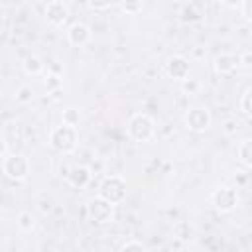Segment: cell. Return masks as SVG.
<instances>
[{
    "label": "cell",
    "mask_w": 252,
    "mask_h": 252,
    "mask_svg": "<svg viewBox=\"0 0 252 252\" xmlns=\"http://www.w3.org/2000/svg\"><path fill=\"white\" fill-rule=\"evenodd\" d=\"M49 148L57 154H73L79 148V130L77 126H69V124H61L51 128L49 132Z\"/></svg>",
    "instance_id": "cell-1"
},
{
    "label": "cell",
    "mask_w": 252,
    "mask_h": 252,
    "mask_svg": "<svg viewBox=\"0 0 252 252\" xmlns=\"http://www.w3.org/2000/svg\"><path fill=\"white\" fill-rule=\"evenodd\" d=\"M156 132V122L152 116L144 114V112H136L130 116L128 120V136L136 142H148L152 140Z\"/></svg>",
    "instance_id": "cell-2"
},
{
    "label": "cell",
    "mask_w": 252,
    "mask_h": 252,
    "mask_svg": "<svg viewBox=\"0 0 252 252\" xmlns=\"http://www.w3.org/2000/svg\"><path fill=\"white\" fill-rule=\"evenodd\" d=\"M2 171L12 181H26L30 177V159L24 154H6L2 159Z\"/></svg>",
    "instance_id": "cell-3"
},
{
    "label": "cell",
    "mask_w": 252,
    "mask_h": 252,
    "mask_svg": "<svg viewBox=\"0 0 252 252\" xmlns=\"http://www.w3.org/2000/svg\"><path fill=\"white\" fill-rule=\"evenodd\" d=\"M126 193H128V185L120 175H108L98 185V195L102 199L110 201L112 205L122 203L126 199Z\"/></svg>",
    "instance_id": "cell-4"
},
{
    "label": "cell",
    "mask_w": 252,
    "mask_h": 252,
    "mask_svg": "<svg viewBox=\"0 0 252 252\" xmlns=\"http://www.w3.org/2000/svg\"><path fill=\"white\" fill-rule=\"evenodd\" d=\"M209 201H211V205H213L215 211H219V213H230L238 205V193H236L234 187L220 185V187H217V189L211 191Z\"/></svg>",
    "instance_id": "cell-5"
},
{
    "label": "cell",
    "mask_w": 252,
    "mask_h": 252,
    "mask_svg": "<svg viewBox=\"0 0 252 252\" xmlns=\"http://www.w3.org/2000/svg\"><path fill=\"white\" fill-rule=\"evenodd\" d=\"M87 217L96 224H108L114 219V205L102 199L100 195H96L87 203Z\"/></svg>",
    "instance_id": "cell-6"
},
{
    "label": "cell",
    "mask_w": 252,
    "mask_h": 252,
    "mask_svg": "<svg viewBox=\"0 0 252 252\" xmlns=\"http://www.w3.org/2000/svg\"><path fill=\"white\" fill-rule=\"evenodd\" d=\"M211 122H213L211 112L205 106H193L185 114V126L191 132H205L211 128Z\"/></svg>",
    "instance_id": "cell-7"
},
{
    "label": "cell",
    "mask_w": 252,
    "mask_h": 252,
    "mask_svg": "<svg viewBox=\"0 0 252 252\" xmlns=\"http://www.w3.org/2000/svg\"><path fill=\"white\" fill-rule=\"evenodd\" d=\"M189 59L183 55H171L165 61V73L173 81H183L185 77H189Z\"/></svg>",
    "instance_id": "cell-8"
},
{
    "label": "cell",
    "mask_w": 252,
    "mask_h": 252,
    "mask_svg": "<svg viewBox=\"0 0 252 252\" xmlns=\"http://www.w3.org/2000/svg\"><path fill=\"white\" fill-rule=\"evenodd\" d=\"M45 20L53 28H61L69 20V8L61 0H51L45 6Z\"/></svg>",
    "instance_id": "cell-9"
},
{
    "label": "cell",
    "mask_w": 252,
    "mask_h": 252,
    "mask_svg": "<svg viewBox=\"0 0 252 252\" xmlns=\"http://www.w3.org/2000/svg\"><path fill=\"white\" fill-rule=\"evenodd\" d=\"M91 37H93L91 28H89L87 24H83V22H75V24L67 30V41H69V45H73V47H83V45H87V43L91 41Z\"/></svg>",
    "instance_id": "cell-10"
},
{
    "label": "cell",
    "mask_w": 252,
    "mask_h": 252,
    "mask_svg": "<svg viewBox=\"0 0 252 252\" xmlns=\"http://www.w3.org/2000/svg\"><path fill=\"white\" fill-rule=\"evenodd\" d=\"M91 177H93V173H91V169H89L87 165H75V167H71L69 173H67V181H69V185L75 187V189H85V187L89 185Z\"/></svg>",
    "instance_id": "cell-11"
},
{
    "label": "cell",
    "mask_w": 252,
    "mask_h": 252,
    "mask_svg": "<svg viewBox=\"0 0 252 252\" xmlns=\"http://www.w3.org/2000/svg\"><path fill=\"white\" fill-rule=\"evenodd\" d=\"M215 71L219 75H230L238 69V55L234 53H220L215 57Z\"/></svg>",
    "instance_id": "cell-12"
},
{
    "label": "cell",
    "mask_w": 252,
    "mask_h": 252,
    "mask_svg": "<svg viewBox=\"0 0 252 252\" xmlns=\"http://www.w3.org/2000/svg\"><path fill=\"white\" fill-rule=\"evenodd\" d=\"M236 156L240 159V163L244 167H252V140L250 138H244L238 148H236Z\"/></svg>",
    "instance_id": "cell-13"
},
{
    "label": "cell",
    "mask_w": 252,
    "mask_h": 252,
    "mask_svg": "<svg viewBox=\"0 0 252 252\" xmlns=\"http://www.w3.org/2000/svg\"><path fill=\"white\" fill-rule=\"evenodd\" d=\"M22 69H24V73L26 75H39L41 71H43V61H41V57H37V55H28L26 59H24V63H22Z\"/></svg>",
    "instance_id": "cell-14"
},
{
    "label": "cell",
    "mask_w": 252,
    "mask_h": 252,
    "mask_svg": "<svg viewBox=\"0 0 252 252\" xmlns=\"http://www.w3.org/2000/svg\"><path fill=\"white\" fill-rule=\"evenodd\" d=\"M193 234H195V228H193L187 220H177V222L173 224V236H175L177 240L187 242V240L193 238Z\"/></svg>",
    "instance_id": "cell-15"
},
{
    "label": "cell",
    "mask_w": 252,
    "mask_h": 252,
    "mask_svg": "<svg viewBox=\"0 0 252 252\" xmlns=\"http://www.w3.org/2000/svg\"><path fill=\"white\" fill-rule=\"evenodd\" d=\"M16 222H18V228H20L22 232H32V230L35 228V217H33L30 211H22V213L18 215Z\"/></svg>",
    "instance_id": "cell-16"
},
{
    "label": "cell",
    "mask_w": 252,
    "mask_h": 252,
    "mask_svg": "<svg viewBox=\"0 0 252 252\" xmlns=\"http://www.w3.org/2000/svg\"><path fill=\"white\" fill-rule=\"evenodd\" d=\"M238 106H240V112H242L246 118H250V116H252V89H250V87H246V89H244V93H242V96H240Z\"/></svg>",
    "instance_id": "cell-17"
},
{
    "label": "cell",
    "mask_w": 252,
    "mask_h": 252,
    "mask_svg": "<svg viewBox=\"0 0 252 252\" xmlns=\"http://www.w3.org/2000/svg\"><path fill=\"white\" fill-rule=\"evenodd\" d=\"M61 120H63V124L77 126V124L81 122V112H79V108H73V106L65 108V110L61 112Z\"/></svg>",
    "instance_id": "cell-18"
},
{
    "label": "cell",
    "mask_w": 252,
    "mask_h": 252,
    "mask_svg": "<svg viewBox=\"0 0 252 252\" xmlns=\"http://www.w3.org/2000/svg\"><path fill=\"white\" fill-rule=\"evenodd\" d=\"M14 98H16V102H20V104H30V102L33 100V89L28 87V85H22V87L16 91Z\"/></svg>",
    "instance_id": "cell-19"
},
{
    "label": "cell",
    "mask_w": 252,
    "mask_h": 252,
    "mask_svg": "<svg viewBox=\"0 0 252 252\" xmlns=\"http://www.w3.org/2000/svg\"><path fill=\"white\" fill-rule=\"evenodd\" d=\"M142 6H144V0H122V2H120L122 12L130 14V16L140 14V12H142Z\"/></svg>",
    "instance_id": "cell-20"
},
{
    "label": "cell",
    "mask_w": 252,
    "mask_h": 252,
    "mask_svg": "<svg viewBox=\"0 0 252 252\" xmlns=\"http://www.w3.org/2000/svg\"><path fill=\"white\" fill-rule=\"evenodd\" d=\"M179 83H181L183 93H187V94H197L199 89H201V83H199L197 79H189V77H185V79L179 81Z\"/></svg>",
    "instance_id": "cell-21"
},
{
    "label": "cell",
    "mask_w": 252,
    "mask_h": 252,
    "mask_svg": "<svg viewBox=\"0 0 252 252\" xmlns=\"http://www.w3.org/2000/svg\"><path fill=\"white\" fill-rule=\"evenodd\" d=\"M61 85H63V83H61V77H59V75H53V73H51V75L45 77V89H47V91H51V93H53V91H59Z\"/></svg>",
    "instance_id": "cell-22"
},
{
    "label": "cell",
    "mask_w": 252,
    "mask_h": 252,
    "mask_svg": "<svg viewBox=\"0 0 252 252\" xmlns=\"http://www.w3.org/2000/svg\"><path fill=\"white\" fill-rule=\"evenodd\" d=\"M87 6L91 10H106L112 6V0H87Z\"/></svg>",
    "instance_id": "cell-23"
},
{
    "label": "cell",
    "mask_w": 252,
    "mask_h": 252,
    "mask_svg": "<svg viewBox=\"0 0 252 252\" xmlns=\"http://www.w3.org/2000/svg\"><path fill=\"white\" fill-rule=\"evenodd\" d=\"M238 8H240V12H242L244 20H246V22H250V20H252V0H242Z\"/></svg>",
    "instance_id": "cell-24"
},
{
    "label": "cell",
    "mask_w": 252,
    "mask_h": 252,
    "mask_svg": "<svg viewBox=\"0 0 252 252\" xmlns=\"http://www.w3.org/2000/svg\"><path fill=\"white\" fill-rule=\"evenodd\" d=\"M120 250H124V252H128V250H144V244L140 240H126L120 246Z\"/></svg>",
    "instance_id": "cell-25"
},
{
    "label": "cell",
    "mask_w": 252,
    "mask_h": 252,
    "mask_svg": "<svg viewBox=\"0 0 252 252\" xmlns=\"http://www.w3.org/2000/svg\"><path fill=\"white\" fill-rule=\"evenodd\" d=\"M236 130H238V122H236V120H226V122L222 124V132H224L226 136L236 134Z\"/></svg>",
    "instance_id": "cell-26"
},
{
    "label": "cell",
    "mask_w": 252,
    "mask_h": 252,
    "mask_svg": "<svg viewBox=\"0 0 252 252\" xmlns=\"http://www.w3.org/2000/svg\"><path fill=\"white\" fill-rule=\"evenodd\" d=\"M238 67L250 69V67H252V55H250V53H242V55H238Z\"/></svg>",
    "instance_id": "cell-27"
},
{
    "label": "cell",
    "mask_w": 252,
    "mask_h": 252,
    "mask_svg": "<svg viewBox=\"0 0 252 252\" xmlns=\"http://www.w3.org/2000/svg\"><path fill=\"white\" fill-rule=\"evenodd\" d=\"M219 2H220L222 6H226V8H238L242 0H219Z\"/></svg>",
    "instance_id": "cell-28"
},
{
    "label": "cell",
    "mask_w": 252,
    "mask_h": 252,
    "mask_svg": "<svg viewBox=\"0 0 252 252\" xmlns=\"http://www.w3.org/2000/svg\"><path fill=\"white\" fill-rule=\"evenodd\" d=\"M8 154V144H6V140L0 136V158H4Z\"/></svg>",
    "instance_id": "cell-29"
},
{
    "label": "cell",
    "mask_w": 252,
    "mask_h": 252,
    "mask_svg": "<svg viewBox=\"0 0 252 252\" xmlns=\"http://www.w3.org/2000/svg\"><path fill=\"white\" fill-rule=\"evenodd\" d=\"M6 28V10L0 6V32Z\"/></svg>",
    "instance_id": "cell-30"
}]
</instances>
